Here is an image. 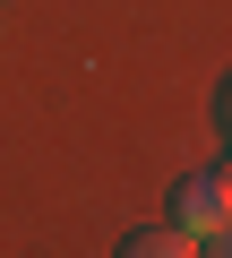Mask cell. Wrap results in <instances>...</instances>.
<instances>
[{"mask_svg": "<svg viewBox=\"0 0 232 258\" xmlns=\"http://www.w3.org/2000/svg\"><path fill=\"white\" fill-rule=\"evenodd\" d=\"M172 224H181L189 241H223V224H232L223 181H215V172H206V181H181V189H172Z\"/></svg>", "mask_w": 232, "mask_h": 258, "instance_id": "obj_1", "label": "cell"}, {"mask_svg": "<svg viewBox=\"0 0 232 258\" xmlns=\"http://www.w3.org/2000/svg\"><path fill=\"white\" fill-rule=\"evenodd\" d=\"M189 249H198V241H189L181 224H138V232L121 241V258H189Z\"/></svg>", "mask_w": 232, "mask_h": 258, "instance_id": "obj_2", "label": "cell"}, {"mask_svg": "<svg viewBox=\"0 0 232 258\" xmlns=\"http://www.w3.org/2000/svg\"><path fill=\"white\" fill-rule=\"evenodd\" d=\"M215 112H223V129H232V78H223V103H215Z\"/></svg>", "mask_w": 232, "mask_h": 258, "instance_id": "obj_3", "label": "cell"}, {"mask_svg": "<svg viewBox=\"0 0 232 258\" xmlns=\"http://www.w3.org/2000/svg\"><path fill=\"white\" fill-rule=\"evenodd\" d=\"M215 181H223V198H232V164H223V172H215Z\"/></svg>", "mask_w": 232, "mask_h": 258, "instance_id": "obj_4", "label": "cell"}, {"mask_svg": "<svg viewBox=\"0 0 232 258\" xmlns=\"http://www.w3.org/2000/svg\"><path fill=\"white\" fill-rule=\"evenodd\" d=\"M223 249H232V224H223Z\"/></svg>", "mask_w": 232, "mask_h": 258, "instance_id": "obj_5", "label": "cell"}]
</instances>
